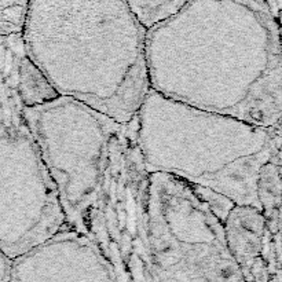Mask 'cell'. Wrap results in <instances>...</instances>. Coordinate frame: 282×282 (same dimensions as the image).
Returning a JSON list of instances; mask_svg holds the SVG:
<instances>
[{
	"label": "cell",
	"mask_w": 282,
	"mask_h": 282,
	"mask_svg": "<svg viewBox=\"0 0 282 282\" xmlns=\"http://www.w3.org/2000/svg\"><path fill=\"white\" fill-rule=\"evenodd\" d=\"M17 90L24 108L30 109L60 98L44 74L29 60L25 50L20 56L17 66Z\"/></svg>",
	"instance_id": "10"
},
{
	"label": "cell",
	"mask_w": 282,
	"mask_h": 282,
	"mask_svg": "<svg viewBox=\"0 0 282 282\" xmlns=\"http://www.w3.org/2000/svg\"><path fill=\"white\" fill-rule=\"evenodd\" d=\"M28 0H0V36L21 34Z\"/></svg>",
	"instance_id": "12"
},
{
	"label": "cell",
	"mask_w": 282,
	"mask_h": 282,
	"mask_svg": "<svg viewBox=\"0 0 282 282\" xmlns=\"http://www.w3.org/2000/svg\"><path fill=\"white\" fill-rule=\"evenodd\" d=\"M149 88L270 128L281 122L280 21L263 0H188L146 32Z\"/></svg>",
	"instance_id": "2"
},
{
	"label": "cell",
	"mask_w": 282,
	"mask_h": 282,
	"mask_svg": "<svg viewBox=\"0 0 282 282\" xmlns=\"http://www.w3.org/2000/svg\"><path fill=\"white\" fill-rule=\"evenodd\" d=\"M12 260L8 259L0 249V282H10L12 280Z\"/></svg>",
	"instance_id": "13"
},
{
	"label": "cell",
	"mask_w": 282,
	"mask_h": 282,
	"mask_svg": "<svg viewBox=\"0 0 282 282\" xmlns=\"http://www.w3.org/2000/svg\"><path fill=\"white\" fill-rule=\"evenodd\" d=\"M10 282H118L87 238L70 227L12 260Z\"/></svg>",
	"instance_id": "7"
},
{
	"label": "cell",
	"mask_w": 282,
	"mask_h": 282,
	"mask_svg": "<svg viewBox=\"0 0 282 282\" xmlns=\"http://www.w3.org/2000/svg\"><path fill=\"white\" fill-rule=\"evenodd\" d=\"M24 113L68 227L100 250L118 282H152L146 240L149 174L136 116L117 122L66 96L24 108Z\"/></svg>",
	"instance_id": "1"
},
{
	"label": "cell",
	"mask_w": 282,
	"mask_h": 282,
	"mask_svg": "<svg viewBox=\"0 0 282 282\" xmlns=\"http://www.w3.org/2000/svg\"><path fill=\"white\" fill-rule=\"evenodd\" d=\"M228 250L245 282H271L266 266V222L262 210L250 205H234L223 222Z\"/></svg>",
	"instance_id": "8"
},
{
	"label": "cell",
	"mask_w": 282,
	"mask_h": 282,
	"mask_svg": "<svg viewBox=\"0 0 282 282\" xmlns=\"http://www.w3.org/2000/svg\"><path fill=\"white\" fill-rule=\"evenodd\" d=\"M266 4L268 6L272 16L280 21V12H281V0H263Z\"/></svg>",
	"instance_id": "14"
},
{
	"label": "cell",
	"mask_w": 282,
	"mask_h": 282,
	"mask_svg": "<svg viewBox=\"0 0 282 282\" xmlns=\"http://www.w3.org/2000/svg\"><path fill=\"white\" fill-rule=\"evenodd\" d=\"M146 29L176 12L188 0H126Z\"/></svg>",
	"instance_id": "11"
},
{
	"label": "cell",
	"mask_w": 282,
	"mask_h": 282,
	"mask_svg": "<svg viewBox=\"0 0 282 282\" xmlns=\"http://www.w3.org/2000/svg\"><path fill=\"white\" fill-rule=\"evenodd\" d=\"M21 34L0 36V249L17 259L66 228L17 90Z\"/></svg>",
	"instance_id": "5"
},
{
	"label": "cell",
	"mask_w": 282,
	"mask_h": 282,
	"mask_svg": "<svg viewBox=\"0 0 282 282\" xmlns=\"http://www.w3.org/2000/svg\"><path fill=\"white\" fill-rule=\"evenodd\" d=\"M136 122L149 175L166 174L186 182L222 222L234 205L260 210L259 172L281 153V122L260 127L168 100L153 90Z\"/></svg>",
	"instance_id": "4"
},
{
	"label": "cell",
	"mask_w": 282,
	"mask_h": 282,
	"mask_svg": "<svg viewBox=\"0 0 282 282\" xmlns=\"http://www.w3.org/2000/svg\"><path fill=\"white\" fill-rule=\"evenodd\" d=\"M146 32L126 0H28L21 39L60 96L126 122L150 90Z\"/></svg>",
	"instance_id": "3"
},
{
	"label": "cell",
	"mask_w": 282,
	"mask_h": 282,
	"mask_svg": "<svg viewBox=\"0 0 282 282\" xmlns=\"http://www.w3.org/2000/svg\"><path fill=\"white\" fill-rule=\"evenodd\" d=\"M258 200L266 222L264 252L281 254V153L262 166Z\"/></svg>",
	"instance_id": "9"
},
{
	"label": "cell",
	"mask_w": 282,
	"mask_h": 282,
	"mask_svg": "<svg viewBox=\"0 0 282 282\" xmlns=\"http://www.w3.org/2000/svg\"><path fill=\"white\" fill-rule=\"evenodd\" d=\"M146 240L152 282H245L223 222L178 178L149 175Z\"/></svg>",
	"instance_id": "6"
}]
</instances>
